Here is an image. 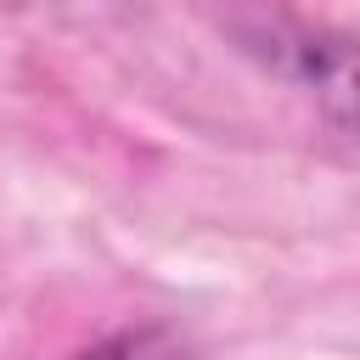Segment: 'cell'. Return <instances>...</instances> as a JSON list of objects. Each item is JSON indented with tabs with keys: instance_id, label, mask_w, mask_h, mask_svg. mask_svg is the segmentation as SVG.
<instances>
[{
	"instance_id": "6da1fadb",
	"label": "cell",
	"mask_w": 360,
	"mask_h": 360,
	"mask_svg": "<svg viewBox=\"0 0 360 360\" xmlns=\"http://www.w3.org/2000/svg\"><path fill=\"white\" fill-rule=\"evenodd\" d=\"M73 360H186V349L169 326L146 321V326H124V332H112L90 349H79Z\"/></svg>"
}]
</instances>
